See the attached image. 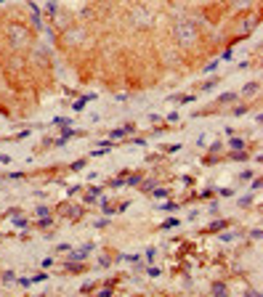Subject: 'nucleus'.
Wrapping results in <instances>:
<instances>
[{"label": "nucleus", "mask_w": 263, "mask_h": 297, "mask_svg": "<svg viewBox=\"0 0 263 297\" xmlns=\"http://www.w3.org/2000/svg\"><path fill=\"white\" fill-rule=\"evenodd\" d=\"M8 40L13 48H27V43H29V29L22 27V24H11L8 27Z\"/></svg>", "instance_id": "obj_2"}, {"label": "nucleus", "mask_w": 263, "mask_h": 297, "mask_svg": "<svg viewBox=\"0 0 263 297\" xmlns=\"http://www.w3.org/2000/svg\"><path fill=\"white\" fill-rule=\"evenodd\" d=\"M176 37H178V43H181V45H189V43H194V40H197V27H194L189 19H181V22H176Z\"/></svg>", "instance_id": "obj_1"}, {"label": "nucleus", "mask_w": 263, "mask_h": 297, "mask_svg": "<svg viewBox=\"0 0 263 297\" xmlns=\"http://www.w3.org/2000/svg\"><path fill=\"white\" fill-rule=\"evenodd\" d=\"M237 3H239V6H247V3H250V0H237Z\"/></svg>", "instance_id": "obj_4"}, {"label": "nucleus", "mask_w": 263, "mask_h": 297, "mask_svg": "<svg viewBox=\"0 0 263 297\" xmlns=\"http://www.w3.org/2000/svg\"><path fill=\"white\" fill-rule=\"evenodd\" d=\"M133 16H136V22H138V24H144V22H149V19H152V13H149V11H141V8H138V11L133 13Z\"/></svg>", "instance_id": "obj_3"}]
</instances>
